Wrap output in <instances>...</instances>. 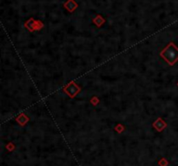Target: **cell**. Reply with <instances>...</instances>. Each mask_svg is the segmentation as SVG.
<instances>
[{
	"label": "cell",
	"instance_id": "1",
	"mask_svg": "<svg viewBox=\"0 0 178 166\" xmlns=\"http://www.w3.org/2000/svg\"><path fill=\"white\" fill-rule=\"evenodd\" d=\"M166 58L169 62H175L178 59V50L175 48H170L166 50Z\"/></svg>",
	"mask_w": 178,
	"mask_h": 166
}]
</instances>
